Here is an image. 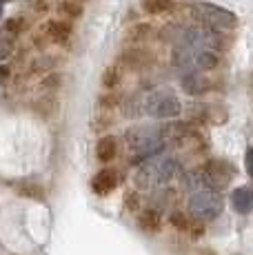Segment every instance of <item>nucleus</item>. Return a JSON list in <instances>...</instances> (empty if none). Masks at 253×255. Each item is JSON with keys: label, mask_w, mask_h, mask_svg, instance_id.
Instances as JSON below:
<instances>
[{"label": "nucleus", "mask_w": 253, "mask_h": 255, "mask_svg": "<svg viewBox=\"0 0 253 255\" xmlns=\"http://www.w3.org/2000/svg\"><path fill=\"white\" fill-rule=\"evenodd\" d=\"M178 171H180V166L176 160L160 153V155H153L147 162L140 164L133 180L140 189H158V186L171 182L178 175Z\"/></svg>", "instance_id": "nucleus-1"}, {"label": "nucleus", "mask_w": 253, "mask_h": 255, "mask_svg": "<svg viewBox=\"0 0 253 255\" xmlns=\"http://www.w3.org/2000/svg\"><path fill=\"white\" fill-rule=\"evenodd\" d=\"M126 144L133 153V162H140V160L160 155L167 142L160 127H133L126 131Z\"/></svg>", "instance_id": "nucleus-2"}, {"label": "nucleus", "mask_w": 253, "mask_h": 255, "mask_svg": "<svg viewBox=\"0 0 253 255\" xmlns=\"http://www.w3.org/2000/svg\"><path fill=\"white\" fill-rule=\"evenodd\" d=\"M189 215L196 218L198 222H211L225 209V202H222V195L213 189H198L196 193L189 195L187 202Z\"/></svg>", "instance_id": "nucleus-3"}, {"label": "nucleus", "mask_w": 253, "mask_h": 255, "mask_svg": "<svg viewBox=\"0 0 253 255\" xmlns=\"http://www.w3.org/2000/svg\"><path fill=\"white\" fill-rule=\"evenodd\" d=\"M193 16L204 27L218 29V31H227V29H233L238 24L236 13L229 11V9L218 7V4H211V2H196L193 4Z\"/></svg>", "instance_id": "nucleus-4"}, {"label": "nucleus", "mask_w": 253, "mask_h": 255, "mask_svg": "<svg viewBox=\"0 0 253 255\" xmlns=\"http://www.w3.org/2000/svg\"><path fill=\"white\" fill-rule=\"evenodd\" d=\"M182 107H180V100L173 96L171 91H151L147 98H144V114L151 118H160V120H171V118H178Z\"/></svg>", "instance_id": "nucleus-5"}, {"label": "nucleus", "mask_w": 253, "mask_h": 255, "mask_svg": "<svg viewBox=\"0 0 253 255\" xmlns=\"http://www.w3.org/2000/svg\"><path fill=\"white\" fill-rule=\"evenodd\" d=\"M202 180L207 189L220 191L225 186L231 184V180L236 178V166L227 160H209L207 164L202 166Z\"/></svg>", "instance_id": "nucleus-6"}, {"label": "nucleus", "mask_w": 253, "mask_h": 255, "mask_svg": "<svg viewBox=\"0 0 253 255\" xmlns=\"http://www.w3.org/2000/svg\"><path fill=\"white\" fill-rule=\"evenodd\" d=\"M116 186H118V173H116L114 169H102L100 173H96L94 180H91V189L98 195H109Z\"/></svg>", "instance_id": "nucleus-7"}, {"label": "nucleus", "mask_w": 253, "mask_h": 255, "mask_svg": "<svg viewBox=\"0 0 253 255\" xmlns=\"http://www.w3.org/2000/svg\"><path fill=\"white\" fill-rule=\"evenodd\" d=\"M231 207L236 213L247 215L253 211V189L251 186H238L231 193Z\"/></svg>", "instance_id": "nucleus-8"}, {"label": "nucleus", "mask_w": 253, "mask_h": 255, "mask_svg": "<svg viewBox=\"0 0 253 255\" xmlns=\"http://www.w3.org/2000/svg\"><path fill=\"white\" fill-rule=\"evenodd\" d=\"M116 153H118V142H116V138L114 135H102L98 140V144H96V158L100 162H111L116 158Z\"/></svg>", "instance_id": "nucleus-9"}, {"label": "nucleus", "mask_w": 253, "mask_h": 255, "mask_svg": "<svg viewBox=\"0 0 253 255\" xmlns=\"http://www.w3.org/2000/svg\"><path fill=\"white\" fill-rule=\"evenodd\" d=\"M138 224L142 231L158 233L160 227H162V220H160V213L155 209H144V211H140V215H138Z\"/></svg>", "instance_id": "nucleus-10"}, {"label": "nucleus", "mask_w": 253, "mask_h": 255, "mask_svg": "<svg viewBox=\"0 0 253 255\" xmlns=\"http://www.w3.org/2000/svg\"><path fill=\"white\" fill-rule=\"evenodd\" d=\"M45 36L49 38L51 42H65L67 38H69V24L60 22V20H49L45 24Z\"/></svg>", "instance_id": "nucleus-11"}, {"label": "nucleus", "mask_w": 253, "mask_h": 255, "mask_svg": "<svg viewBox=\"0 0 253 255\" xmlns=\"http://www.w3.org/2000/svg\"><path fill=\"white\" fill-rule=\"evenodd\" d=\"M182 89L191 96H198V93H204L209 89V82L204 80L200 73H189V76L182 78Z\"/></svg>", "instance_id": "nucleus-12"}, {"label": "nucleus", "mask_w": 253, "mask_h": 255, "mask_svg": "<svg viewBox=\"0 0 253 255\" xmlns=\"http://www.w3.org/2000/svg\"><path fill=\"white\" fill-rule=\"evenodd\" d=\"M176 7L173 0H142V9L144 13H151V16H162V13H169Z\"/></svg>", "instance_id": "nucleus-13"}, {"label": "nucleus", "mask_w": 253, "mask_h": 255, "mask_svg": "<svg viewBox=\"0 0 253 255\" xmlns=\"http://www.w3.org/2000/svg\"><path fill=\"white\" fill-rule=\"evenodd\" d=\"M125 62L131 67V69H140V67H144L149 62V56L142 51V49H129V51L125 53Z\"/></svg>", "instance_id": "nucleus-14"}, {"label": "nucleus", "mask_w": 253, "mask_h": 255, "mask_svg": "<svg viewBox=\"0 0 253 255\" xmlns=\"http://www.w3.org/2000/svg\"><path fill=\"white\" fill-rule=\"evenodd\" d=\"M169 222H171V227H176L178 231H189V229H191L189 213H182V211H173V213L169 215Z\"/></svg>", "instance_id": "nucleus-15"}, {"label": "nucleus", "mask_w": 253, "mask_h": 255, "mask_svg": "<svg viewBox=\"0 0 253 255\" xmlns=\"http://www.w3.org/2000/svg\"><path fill=\"white\" fill-rule=\"evenodd\" d=\"M149 36H151V27H149V24H138V27L131 29V40L133 42H140Z\"/></svg>", "instance_id": "nucleus-16"}, {"label": "nucleus", "mask_w": 253, "mask_h": 255, "mask_svg": "<svg viewBox=\"0 0 253 255\" xmlns=\"http://www.w3.org/2000/svg\"><path fill=\"white\" fill-rule=\"evenodd\" d=\"M118 80H120V73L116 67H111V69H107L105 71V76H102V82H105V87H114V85H118Z\"/></svg>", "instance_id": "nucleus-17"}, {"label": "nucleus", "mask_w": 253, "mask_h": 255, "mask_svg": "<svg viewBox=\"0 0 253 255\" xmlns=\"http://www.w3.org/2000/svg\"><path fill=\"white\" fill-rule=\"evenodd\" d=\"M60 11L67 13V16H71V18H78L82 13V9H80V4H76V2H62Z\"/></svg>", "instance_id": "nucleus-18"}, {"label": "nucleus", "mask_w": 253, "mask_h": 255, "mask_svg": "<svg viewBox=\"0 0 253 255\" xmlns=\"http://www.w3.org/2000/svg\"><path fill=\"white\" fill-rule=\"evenodd\" d=\"M20 193L27 195V198H36V200L42 198V189H40V186H36V184H25L20 189Z\"/></svg>", "instance_id": "nucleus-19"}, {"label": "nucleus", "mask_w": 253, "mask_h": 255, "mask_svg": "<svg viewBox=\"0 0 253 255\" xmlns=\"http://www.w3.org/2000/svg\"><path fill=\"white\" fill-rule=\"evenodd\" d=\"M125 207L131 211V213H135L138 211V195L133 193V191H129V193L125 195Z\"/></svg>", "instance_id": "nucleus-20"}, {"label": "nucleus", "mask_w": 253, "mask_h": 255, "mask_svg": "<svg viewBox=\"0 0 253 255\" xmlns=\"http://www.w3.org/2000/svg\"><path fill=\"white\" fill-rule=\"evenodd\" d=\"M11 53V40L4 36H0V60H4V58Z\"/></svg>", "instance_id": "nucleus-21"}, {"label": "nucleus", "mask_w": 253, "mask_h": 255, "mask_svg": "<svg viewBox=\"0 0 253 255\" xmlns=\"http://www.w3.org/2000/svg\"><path fill=\"white\" fill-rule=\"evenodd\" d=\"M4 29H7L9 33H20V29H22V18H13V20H9Z\"/></svg>", "instance_id": "nucleus-22"}, {"label": "nucleus", "mask_w": 253, "mask_h": 255, "mask_svg": "<svg viewBox=\"0 0 253 255\" xmlns=\"http://www.w3.org/2000/svg\"><path fill=\"white\" fill-rule=\"evenodd\" d=\"M245 169H247V173L253 178V146H249L247 149V155H245Z\"/></svg>", "instance_id": "nucleus-23"}, {"label": "nucleus", "mask_w": 253, "mask_h": 255, "mask_svg": "<svg viewBox=\"0 0 253 255\" xmlns=\"http://www.w3.org/2000/svg\"><path fill=\"white\" fill-rule=\"evenodd\" d=\"M0 16H2V0H0Z\"/></svg>", "instance_id": "nucleus-24"}]
</instances>
